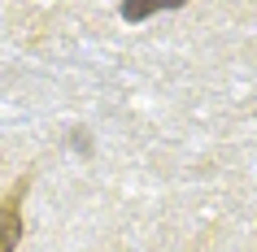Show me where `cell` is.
<instances>
[{
  "mask_svg": "<svg viewBox=\"0 0 257 252\" xmlns=\"http://www.w3.org/2000/svg\"><path fill=\"white\" fill-rule=\"evenodd\" d=\"M22 191H27V183H14V191L0 204V252H14L22 239Z\"/></svg>",
  "mask_w": 257,
  "mask_h": 252,
  "instance_id": "cell-1",
  "label": "cell"
},
{
  "mask_svg": "<svg viewBox=\"0 0 257 252\" xmlns=\"http://www.w3.org/2000/svg\"><path fill=\"white\" fill-rule=\"evenodd\" d=\"M118 14L126 18V22H144V18H153V14H162V9H140V5H122Z\"/></svg>",
  "mask_w": 257,
  "mask_h": 252,
  "instance_id": "cell-2",
  "label": "cell"
}]
</instances>
